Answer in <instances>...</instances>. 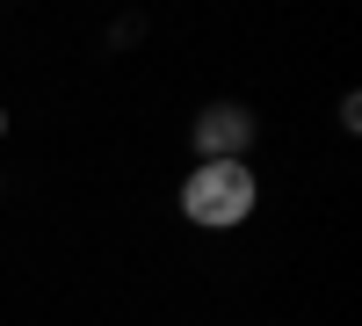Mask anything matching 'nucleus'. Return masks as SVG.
I'll list each match as a JSON object with an SVG mask.
<instances>
[{"label": "nucleus", "instance_id": "f257e3e1", "mask_svg": "<svg viewBox=\"0 0 362 326\" xmlns=\"http://www.w3.org/2000/svg\"><path fill=\"white\" fill-rule=\"evenodd\" d=\"M261 211V174L247 160H196L181 174V218L196 232H239Z\"/></svg>", "mask_w": 362, "mask_h": 326}, {"label": "nucleus", "instance_id": "f03ea898", "mask_svg": "<svg viewBox=\"0 0 362 326\" xmlns=\"http://www.w3.org/2000/svg\"><path fill=\"white\" fill-rule=\"evenodd\" d=\"M254 138H261V116H254V109H239V102H210L196 124H189L196 160H247V153H254Z\"/></svg>", "mask_w": 362, "mask_h": 326}, {"label": "nucleus", "instance_id": "7ed1b4c3", "mask_svg": "<svg viewBox=\"0 0 362 326\" xmlns=\"http://www.w3.org/2000/svg\"><path fill=\"white\" fill-rule=\"evenodd\" d=\"M0 138H8V109H0Z\"/></svg>", "mask_w": 362, "mask_h": 326}, {"label": "nucleus", "instance_id": "20e7f679", "mask_svg": "<svg viewBox=\"0 0 362 326\" xmlns=\"http://www.w3.org/2000/svg\"><path fill=\"white\" fill-rule=\"evenodd\" d=\"M0 189H8V174H0Z\"/></svg>", "mask_w": 362, "mask_h": 326}]
</instances>
